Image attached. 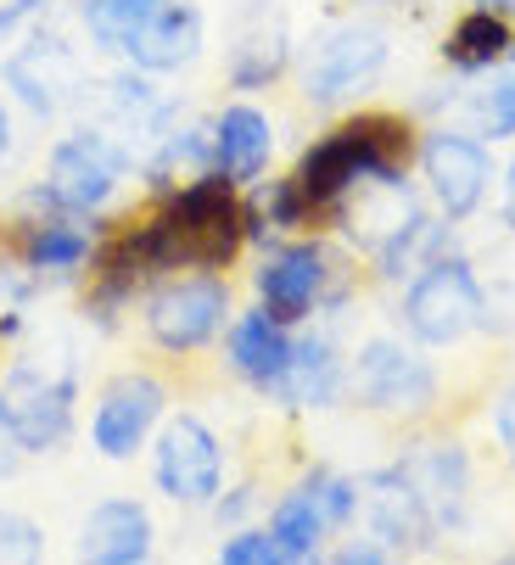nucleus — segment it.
Listing matches in <instances>:
<instances>
[{"label": "nucleus", "mask_w": 515, "mask_h": 565, "mask_svg": "<svg viewBox=\"0 0 515 565\" xmlns=\"http://www.w3.org/2000/svg\"><path fill=\"white\" fill-rule=\"evenodd\" d=\"M73 403H78V370L67 353L56 359H18L0 381V415L12 420L29 454H51L73 431Z\"/></svg>", "instance_id": "2"}, {"label": "nucleus", "mask_w": 515, "mask_h": 565, "mask_svg": "<svg viewBox=\"0 0 515 565\" xmlns=\"http://www.w3.org/2000/svg\"><path fill=\"white\" fill-rule=\"evenodd\" d=\"M387 67V34L370 23H330L303 62V96L314 107H336Z\"/></svg>", "instance_id": "5"}, {"label": "nucleus", "mask_w": 515, "mask_h": 565, "mask_svg": "<svg viewBox=\"0 0 515 565\" xmlns=\"http://www.w3.org/2000/svg\"><path fill=\"white\" fill-rule=\"evenodd\" d=\"M420 174H425V185H432V196H438V207L449 218H471L482 207V196H487L493 163H487L482 140L438 129V135L420 140Z\"/></svg>", "instance_id": "10"}, {"label": "nucleus", "mask_w": 515, "mask_h": 565, "mask_svg": "<svg viewBox=\"0 0 515 565\" xmlns=\"http://www.w3.org/2000/svg\"><path fill=\"white\" fill-rule=\"evenodd\" d=\"M443 247H449V230L443 224H432V218H414L409 230H398L387 247L376 253L381 258V275L387 280H398V275H420L425 264H438L443 258Z\"/></svg>", "instance_id": "25"}, {"label": "nucleus", "mask_w": 515, "mask_h": 565, "mask_svg": "<svg viewBox=\"0 0 515 565\" xmlns=\"http://www.w3.org/2000/svg\"><path fill=\"white\" fill-rule=\"evenodd\" d=\"M341 565H376V559H392L387 543H348V548H336Z\"/></svg>", "instance_id": "34"}, {"label": "nucleus", "mask_w": 515, "mask_h": 565, "mask_svg": "<svg viewBox=\"0 0 515 565\" xmlns=\"http://www.w3.org/2000/svg\"><path fill=\"white\" fill-rule=\"evenodd\" d=\"M202 51V12L191 0H157V12L146 18V29L129 40V62L140 73H175L186 62H197Z\"/></svg>", "instance_id": "15"}, {"label": "nucleus", "mask_w": 515, "mask_h": 565, "mask_svg": "<svg viewBox=\"0 0 515 565\" xmlns=\"http://www.w3.org/2000/svg\"><path fill=\"white\" fill-rule=\"evenodd\" d=\"M303 488L314 493V504H319V515H325V526H348L354 515H359V481H348V476H336V470H314Z\"/></svg>", "instance_id": "27"}, {"label": "nucleus", "mask_w": 515, "mask_h": 565, "mask_svg": "<svg viewBox=\"0 0 515 565\" xmlns=\"http://www.w3.org/2000/svg\"><path fill=\"white\" fill-rule=\"evenodd\" d=\"M504 62H509V67L498 73V85H493L487 102H482V118H487L493 135H515V45H509Z\"/></svg>", "instance_id": "29"}, {"label": "nucleus", "mask_w": 515, "mask_h": 565, "mask_svg": "<svg viewBox=\"0 0 515 565\" xmlns=\"http://www.w3.org/2000/svg\"><path fill=\"white\" fill-rule=\"evenodd\" d=\"M341 386H348V375H341L336 348L325 337H303V342H292V364L275 381V397L286 409H330Z\"/></svg>", "instance_id": "20"}, {"label": "nucleus", "mask_w": 515, "mask_h": 565, "mask_svg": "<svg viewBox=\"0 0 515 565\" xmlns=\"http://www.w3.org/2000/svg\"><path fill=\"white\" fill-rule=\"evenodd\" d=\"M398 476L414 488V499L425 504L432 526H460L465 521V488H471V465L454 443H420L414 454L398 459Z\"/></svg>", "instance_id": "12"}, {"label": "nucleus", "mask_w": 515, "mask_h": 565, "mask_svg": "<svg viewBox=\"0 0 515 565\" xmlns=\"http://www.w3.org/2000/svg\"><path fill=\"white\" fill-rule=\"evenodd\" d=\"M78 554L96 565H140L151 554V515L135 499H107L84 515Z\"/></svg>", "instance_id": "17"}, {"label": "nucleus", "mask_w": 515, "mask_h": 565, "mask_svg": "<svg viewBox=\"0 0 515 565\" xmlns=\"http://www.w3.org/2000/svg\"><path fill=\"white\" fill-rule=\"evenodd\" d=\"M45 554V532L18 515V510H0V565H18V559H40Z\"/></svg>", "instance_id": "28"}, {"label": "nucleus", "mask_w": 515, "mask_h": 565, "mask_svg": "<svg viewBox=\"0 0 515 565\" xmlns=\"http://www.w3.org/2000/svg\"><path fill=\"white\" fill-rule=\"evenodd\" d=\"M7 146H12V118H7V107H0V157H7Z\"/></svg>", "instance_id": "37"}, {"label": "nucleus", "mask_w": 515, "mask_h": 565, "mask_svg": "<svg viewBox=\"0 0 515 565\" xmlns=\"http://www.w3.org/2000/svg\"><path fill=\"white\" fill-rule=\"evenodd\" d=\"M157 12V0H84V29H91L96 51H129V40L146 29V18Z\"/></svg>", "instance_id": "23"}, {"label": "nucleus", "mask_w": 515, "mask_h": 565, "mask_svg": "<svg viewBox=\"0 0 515 565\" xmlns=\"http://www.w3.org/2000/svg\"><path fill=\"white\" fill-rule=\"evenodd\" d=\"M509 45H515V40H509V18L476 7V12H465V18L449 29L443 56H449L460 73H482V67H498V62L509 56Z\"/></svg>", "instance_id": "21"}, {"label": "nucleus", "mask_w": 515, "mask_h": 565, "mask_svg": "<svg viewBox=\"0 0 515 565\" xmlns=\"http://www.w3.org/2000/svg\"><path fill=\"white\" fill-rule=\"evenodd\" d=\"M308 213H314V202L303 196L297 180H270L246 207V235L270 241V230H297V224H308Z\"/></svg>", "instance_id": "26"}, {"label": "nucleus", "mask_w": 515, "mask_h": 565, "mask_svg": "<svg viewBox=\"0 0 515 565\" xmlns=\"http://www.w3.org/2000/svg\"><path fill=\"white\" fill-rule=\"evenodd\" d=\"M219 559L224 565H275L281 548H275L270 532H235L230 543H219Z\"/></svg>", "instance_id": "30"}, {"label": "nucleus", "mask_w": 515, "mask_h": 565, "mask_svg": "<svg viewBox=\"0 0 515 565\" xmlns=\"http://www.w3.org/2000/svg\"><path fill=\"white\" fill-rule=\"evenodd\" d=\"M482 302H487V291L471 275V264L443 253L438 264H425L409 280V291H403V326H409L414 342L449 348V342H460L465 331L482 326Z\"/></svg>", "instance_id": "3"}, {"label": "nucleus", "mask_w": 515, "mask_h": 565, "mask_svg": "<svg viewBox=\"0 0 515 565\" xmlns=\"http://www.w3.org/2000/svg\"><path fill=\"white\" fill-rule=\"evenodd\" d=\"M359 515L370 521V532H376L392 554H398V548H414V543H425V537L438 532L432 515H425V504L414 499V488L398 476V465L359 481Z\"/></svg>", "instance_id": "14"}, {"label": "nucleus", "mask_w": 515, "mask_h": 565, "mask_svg": "<svg viewBox=\"0 0 515 565\" xmlns=\"http://www.w3.org/2000/svg\"><path fill=\"white\" fill-rule=\"evenodd\" d=\"M493 431H498V448H504V459L515 465V386L498 397V409H493Z\"/></svg>", "instance_id": "32"}, {"label": "nucleus", "mask_w": 515, "mask_h": 565, "mask_svg": "<svg viewBox=\"0 0 515 565\" xmlns=\"http://www.w3.org/2000/svg\"><path fill=\"white\" fill-rule=\"evenodd\" d=\"M270 151H275V135L258 107H224L213 118V174H224L230 185H252L270 169Z\"/></svg>", "instance_id": "18"}, {"label": "nucleus", "mask_w": 515, "mask_h": 565, "mask_svg": "<svg viewBox=\"0 0 515 565\" xmlns=\"http://www.w3.org/2000/svg\"><path fill=\"white\" fill-rule=\"evenodd\" d=\"M264 532L275 537L281 559H314V554H319V537H325L330 526H325V515H319L314 493H308V488H297V493H286V499L275 504V515H270V526H264Z\"/></svg>", "instance_id": "22"}, {"label": "nucleus", "mask_w": 515, "mask_h": 565, "mask_svg": "<svg viewBox=\"0 0 515 565\" xmlns=\"http://www.w3.org/2000/svg\"><path fill=\"white\" fill-rule=\"evenodd\" d=\"M504 224L515 230V169H509V180H504Z\"/></svg>", "instance_id": "36"}, {"label": "nucleus", "mask_w": 515, "mask_h": 565, "mask_svg": "<svg viewBox=\"0 0 515 565\" xmlns=\"http://www.w3.org/2000/svg\"><path fill=\"white\" fill-rule=\"evenodd\" d=\"M325 280H330V258L325 247H281L275 258H264V269H258V297H264V308L281 319V326H297V319H308L325 297Z\"/></svg>", "instance_id": "13"}, {"label": "nucleus", "mask_w": 515, "mask_h": 565, "mask_svg": "<svg viewBox=\"0 0 515 565\" xmlns=\"http://www.w3.org/2000/svg\"><path fill=\"white\" fill-rule=\"evenodd\" d=\"M286 364H292V337L270 308H252L230 326V370L246 375L258 392H275Z\"/></svg>", "instance_id": "19"}, {"label": "nucleus", "mask_w": 515, "mask_h": 565, "mask_svg": "<svg viewBox=\"0 0 515 565\" xmlns=\"http://www.w3.org/2000/svg\"><path fill=\"white\" fill-rule=\"evenodd\" d=\"M224 319H230V286L219 275L168 280L146 302V331L168 353H197L202 342H213L224 331Z\"/></svg>", "instance_id": "6"}, {"label": "nucleus", "mask_w": 515, "mask_h": 565, "mask_svg": "<svg viewBox=\"0 0 515 565\" xmlns=\"http://www.w3.org/2000/svg\"><path fill=\"white\" fill-rule=\"evenodd\" d=\"M157 218L175 269H224L246 241V207L235 202V185L213 169L168 191V207Z\"/></svg>", "instance_id": "1"}, {"label": "nucleus", "mask_w": 515, "mask_h": 565, "mask_svg": "<svg viewBox=\"0 0 515 565\" xmlns=\"http://www.w3.org/2000/svg\"><path fill=\"white\" fill-rule=\"evenodd\" d=\"M96 258V230L84 224V213L51 207L40 218H23V264L34 275H73Z\"/></svg>", "instance_id": "16"}, {"label": "nucleus", "mask_w": 515, "mask_h": 565, "mask_svg": "<svg viewBox=\"0 0 515 565\" xmlns=\"http://www.w3.org/2000/svg\"><path fill=\"white\" fill-rule=\"evenodd\" d=\"M162 403H168V392H162L157 375H118V381L102 392L96 415H91V443H96V454L129 459V454L151 437Z\"/></svg>", "instance_id": "11"}, {"label": "nucleus", "mask_w": 515, "mask_h": 565, "mask_svg": "<svg viewBox=\"0 0 515 565\" xmlns=\"http://www.w3.org/2000/svg\"><path fill=\"white\" fill-rule=\"evenodd\" d=\"M286 56H292V45H286L281 29H252V34H241V45L230 51V78H235L241 90H264L270 78H281Z\"/></svg>", "instance_id": "24"}, {"label": "nucleus", "mask_w": 515, "mask_h": 565, "mask_svg": "<svg viewBox=\"0 0 515 565\" xmlns=\"http://www.w3.org/2000/svg\"><path fill=\"white\" fill-rule=\"evenodd\" d=\"M23 437L12 431V420L7 415H0V481H7V476H18V465H23Z\"/></svg>", "instance_id": "33"}, {"label": "nucleus", "mask_w": 515, "mask_h": 565, "mask_svg": "<svg viewBox=\"0 0 515 565\" xmlns=\"http://www.w3.org/2000/svg\"><path fill=\"white\" fill-rule=\"evenodd\" d=\"M348 392L365 403V409H381V415H420L425 403L438 397V375L409 348L376 337V342L359 348V359L348 370Z\"/></svg>", "instance_id": "8"}, {"label": "nucleus", "mask_w": 515, "mask_h": 565, "mask_svg": "<svg viewBox=\"0 0 515 565\" xmlns=\"http://www.w3.org/2000/svg\"><path fill=\"white\" fill-rule=\"evenodd\" d=\"M129 169L124 146L107 129H73L51 146V163H45V196L67 213H96L113 202L118 180Z\"/></svg>", "instance_id": "4"}, {"label": "nucleus", "mask_w": 515, "mask_h": 565, "mask_svg": "<svg viewBox=\"0 0 515 565\" xmlns=\"http://www.w3.org/2000/svg\"><path fill=\"white\" fill-rule=\"evenodd\" d=\"M7 85L18 90V102L40 118H56L67 107L84 102V90H91V67H84V56L56 40V34H34L23 51L7 56Z\"/></svg>", "instance_id": "7"}, {"label": "nucleus", "mask_w": 515, "mask_h": 565, "mask_svg": "<svg viewBox=\"0 0 515 565\" xmlns=\"http://www.w3.org/2000/svg\"><path fill=\"white\" fill-rule=\"evenodd\" d=\"M246 504H252V488H241V493H235V499H230V504H219V521H224V515H230V521H235V515H241V510H246Z\"/></svg>", "instance_id": "35"}, {"label": "nucleus", "mask_w": 515, "mask_h": 565, "mask_svg": "<svg viewBox=\"0 0 515 565\" xmlns=\"http://www.w3.org/2000/svg\"><path fill=\"white\" fill-rule=\"evenodd\" d=\"M151 476H157L162 499L208 504L219 493V481H224V448H219V437L197 415H180V420H168L162 437H157Z\"/></svg>", "instance_id": "9"}, {"label": "nucleus", "mask_w": 515, "mask_h": 565, "mask_svg": "<svg viewBox=\"0 0 515 565\" xmlns=\"http://www.w3.org/2000/svg\"><path fill=\"white\" fill-rule=\"evenodd\" d=\"M40 18H51V0H7V7H0V45H12Z\"/></svg>", "instance_id": "31"}, {"label": "nucleus", "mask_w": 515, "mask_h": 565, "mask_svg": "<svg viewBox=\"0 0 515 565\" xmlns=\"http://www.w3.org/2000/svg\"><path fill=\"white\" fill-rule=\"evenodd\" d=\"M476 7H487V12H504V18H515V0H476Z\"/></svg>", "instance_id": "38"}]
</instances>
